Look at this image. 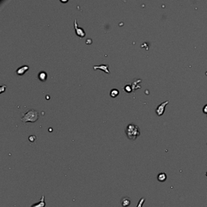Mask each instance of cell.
<instances>
[{"label":"cell","instance_id":"17","mask_svg":"<svg viewBox=\"0 0 207 207\" xmlns=\"http://www.w3.org/2000/svg\"><path fill=\"white\" fill-rule=\"evenodd\" d=\"M86 43H87V44H90V43H92V40H90V38H88V39L86 41Z\"/></svg>","mask_w":207,"mask_h":207},{"label":"cell","instance_id":"6","mask_svg":"<svg viewBox=\"0 0 207 207\" xmlns=\"http://www.w3.org/2000/svg\"><path fill=\"white\" fill-rule=\"evenodd\" d=\"M93 68L94 70L100 69V70L105 71L107 74H110V71L109 70V64H100V66H94Z\"/></svg>","mask_w":207,"mask_h":207},{"label":"cell","instance_id":"3","mask_svg":"<svg viewBox=\"0 0 207 207\" xmlns=\"http://www.w3.org/2000/svg\"><path fill=\"white\" fill-rule=\"evenodd\" d=\"M170 100H166L164 102H162L161 104H160L159 105L157 106V108L156 109V112L159 116H161L163 114V113L165 112V108H166V106L169 103Z\"/></svg>","mask_w":207,"mask_h":207},{"label":"cell","instance_id":"4","mask_svg":"<svg viewBox=\"0 0 207 207\" xmlns=\"http://www.w3.org/2000/svg\"><path fill=\"white\" fill-rule=\"evenodd\" d=\"M74 28L76 35L79 36L80 38L85 37V35H86V33H85L84 29L79 26V24L77 23L76 20H75L74 21Z\"/></svg>","mask_w":207,"mask_h":207},{"label":"cell","instance_id":"9","mask_svg":"<svg viewBox=\"0 0 207 207\" xmlns=\"http://www.w3.org/2000/svg\"><path fill=\"white\" fill-rule=\"evenodd\" d=\"M121 203L123 207H127L130 205V203H131V201H130L129 198H128V197H125L121 199Z\"/></svg>","mask_w":207,"mask_h":207},{"label":"cell","instance_id":"13","mask_svg":"<svg viewBox=\"0 0 207 207\" xmlns=\"http://www.w3.org/2000/svg\"><path fill=\"white\" fill-rule=\"evenodd\" d=\"M124 90L126 92V93H131L132 90H133V88H132V86H131V85H127L125 86Z\"/></svg>","mask_w":207,"mask_h":207},{"label":"cell","instance_id":"18","mask_svg":"<svg viewBox=\"0 0 207 207\" xmlns=\"http://www.w3.org/2000/svg\"><path fill=\"white\" fill-rule=\"evenodd\" d=\"M205 175H206V176H207V172H206V174H205Z\"/></svg>","mask_w":207,"mask_h":207},{"label":"cell","instance_id":"12","mask_svg":"<svg viewBox=\"0 0 207 207\" xmlns=\"http://www.w3.org/2000/svg\"><path fill=\"white\" fill-rule=\"evenodd\" d=\"M141 81H142V80H137L136 82H135V81H134V82L133 83V85H132L133 90H135V89H137V88H140V87H139V86H137V85H138L139 83H140Z\"/></svg>","mask_w":207,"mask_h":207},{"label":"cell","instance_id":"10","mask_svg":"<svg viewBox=\"0 0 207 207\" xmlns=\"http://www.w3.org/2000/svg\"><path fill=\"white\" fill-rule=\"evenodd\" d=\"M167 176L166 174L164 173H160L159 175H157V180L160 182H163L166 180Z\"/></svg>","mask_w":207,"mask_h":207},{"label":"cell","instance_id":"2","mask_svg":"<svg viewBox=\"0 0 207 207\" xmlns=\"http://www.w3.org/2000/svg\"><path fill=\"white\" fill-rule=\"evenodd\" d=\"M39 119V113L35 109H32L26 111L22 115V117L21 119L24 123L27 122H35Z\"/></svg>","mask_w":207,"mask_h":207},{"label":"cell","instance_id":"16","mask_svg":"<svg viewBox=\"0 0 207 207\" xmlns=\"http://www.w3.org/2000/svg\"><path fill=\"white\" fill-rule=\"evenodd\" d=\"M202 111L203 112L205 113V114H207V104H206L204 106H203V109H202Z\"/></svg>","mask_w":207,"mask_h":207},{"label":"cell","instance_id":"8","mask_svg":"<svg viewBox=\"0 0 207 207\" xmlns=\"http://www.w3.org/2000/svg\"><path fill=\"white\" fill-rule=\"evenodd\" d=\"M38 79L40 80L41 81H45L47 80V78H48V74L45 71H41L38 74Z\"/></svg>","mask_w":207,"mask_h":207},{"label":"cell","instance_id":"5","mask_svg":"<svg viewBox=\"0 0 207 207\" xmlns=\"http://www.w3.org/2000/svg\"><path fill=\"white\" fill-rule=\"evenodd\" d=\"M29 69V66L27 65H23L22 66L19 67L16 70V73L18 75L21 76L24 75Z\"/></svg>","mask_w":207,"mask_h":207},{"label":"cell","instance_id":"11","mask_svg":"<svg viewBox=\"0 0 207 207\" xmlns=\"http://www.w3.org/2000/svg\"><path fill=\"white\" fill-rule=\"evenodd\" d=\"M119 94V90L117 89H112L110 91V95L112 98H115Z\"/></svg>","mask_w":207,"mask_h":207},{"label":"cell","instance_id":"1","mask_svg":"<svg viewBox=\"0 0 207 207\" xmlns=\"http://www.w3.org/2000/svg\"><path fill=\"white\" fill-rule=\"evenodd\" d=\"M125 133L129 140H135L140 135V130L137 125L130 123L126 126L125 129Z\"/></svg>","mask_w":207,"mask_h":207},{"label":"cell","instance_id":"14","mask_svg":"<svg viewBox=\"0 0 207 207\" xmlns=\"http://www.w3.org/2000/svg\"><path fill=\"white\" fill-rule=\"evenodd\" d=\"M35 139H36V137L35 135H30V136L29 137V140L32 142H34V141L35 140Z\"/></svg>","mask_w":207,"mask_h":207},{"label":"cell","instance_id":"7","mask_svg":"<svg viewBox=\"0 0 207 207\" xmlns=\"http://www.w3.org/2000/svg\"><path fill=\"white\" fill-rule=\"evenodd\" d=\"M44 199V196H42V197H41L40 201L38 202V203L33 204L31 207H45V206H46V203H45Z\"/></svg>","mask_w":207,"mask_h":207},{"label":"cell","instance_id":"15","mask_svg":"<svg viewBox=\"0 0 207 207\" xmlns=\"http://www.w3.org/2000/svg\"><path fill=\"white\" fill-rule=\"evenodd\" d=\"M6 86L4 85L1 86V88H0V91H1V93H3V92L6 90Z\"/></svg>","mask_w":207,"mask_h":207}]
</instances>
